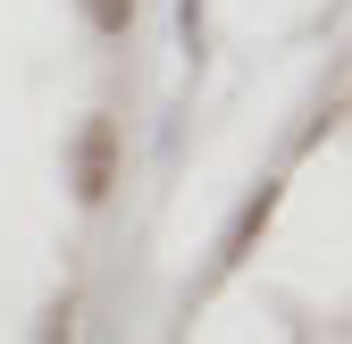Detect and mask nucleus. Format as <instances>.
Returning a JSON list of instances; mask_svg holds the SVG:
<instances>
[{
	"mask_svg": "<svg viewBox=\"0 0 352 344\" xmlns=\"http://www.w3.org/2000/svg\"><path fill=\"white\" fill-rule=\"evenodd\" d=\"M76 9H84L93 34H126V25H135V0H76Z\"/></svg>",
	"mask_w": 352,
	"mask_h": 344,
	"instance_id": "obj_2",
	"label": "nucleus"
},
{
	"mask_svg": "<svg viewBox=\"0 0 352 344\" xmlns=\"http://www.w3.org/2000/svg\"><path fill=\"white\" fill-rule=\"evenodd\" d=\"M109 193H118V118H84V135H76V202L101 210Z\"/></svg>",
	"mask_w": 352,
	"mask_h": 344,
	"instance_id": "obj_1",
	"label": "nucleus"
},
{
	"mask_svg": "<svg viewBox=\"0 0 352 344\" xmlns=\"http://www.w3.org/2000/svg\"><path fill=\"white\" fill-rule=\"evenodd\" d=\"M269 210H277V185H260V193H252V210H243V227H235V252H243L260 227H269Z\"/></svg>",
	"mask_w": 352,
	"mask_h": 344,
	"instance_id": "obj_3",
	"label": "nucleus"
}]
</instances>
